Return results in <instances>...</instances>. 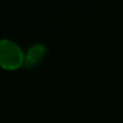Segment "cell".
<instances>
[{
    "label": "cell",
    "mask_w": 123,
    "mask_h": 123,
    "mask_svg": "<svg viewBox=\"0 0 123 123\" xmlns=\"http://www.w3.org/2000/svg\"><path fill=\"white\" fill-rule=\"evenodd\" d=\"M46 53V47L41 43H35L33 46H30L27 51V53L24 54V64L27 67H31L43 58Z\"/></svg>",
    "instance_id": "2"
},
{
    "label": "cell",
    "mask_w": 123,
    "mask_h": 123,
    "mask_svg": "<svg viewBox=\"0 0 123 123\" xmlns=\"http://www.w3.org/2000/svg\"><path fill=\"white\" fill-rule=\"evenodd\" d=\"M24 63V53L21 46L11 39H0V67L13 70Z\"/></svg>",
    "instance_id": "1"
}]
</instances>
